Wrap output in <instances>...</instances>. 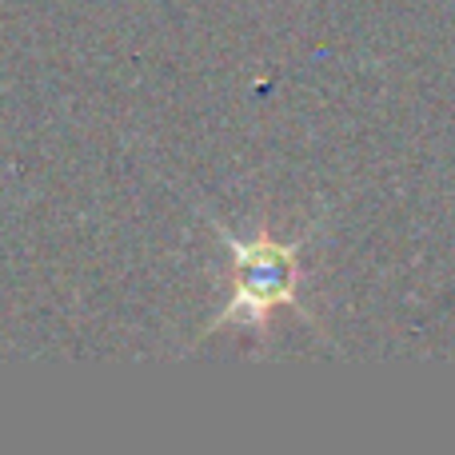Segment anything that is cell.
I'll use <instances>...</instances> for the list:
<instances>
[{"mask_svg":"<svg viewBox=\"0 0 455 455\" xmlns=\"http://www.w3.org/2000/svg\"><path fill=\"white\" fill-rule=\"evenodd\" d=\"M235 272H240V280H235L232 312L235 307H256V312H264L275 299H283L288 280H291V267L275 243H251V248L235 243Z\"/></svg>","mask_w":455,"mask_h":455,"instance_id":"6da1fadb","label":"cell"}]
</instances>
